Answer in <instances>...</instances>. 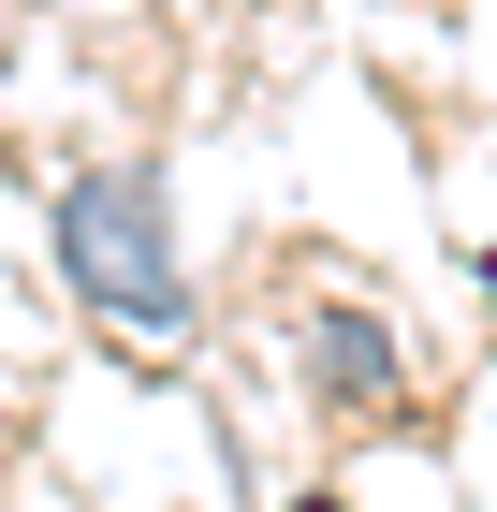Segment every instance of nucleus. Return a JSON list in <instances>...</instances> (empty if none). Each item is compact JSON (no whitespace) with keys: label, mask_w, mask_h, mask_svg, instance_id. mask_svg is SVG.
<instances>
[{"label":"nucleus","mask_w":497,"mask_h":512,"mask_svg":"<svg viewBox=\"0 0 497 512\" xmlns=\"http://www.w3.org/2000/svg\"><path fill=\"white\" fill-rule=\"evenodd\" d=\"M59 278H74V308H103L117 337H147V352L191 337V264H176L161 176H132V161H88L74 191H59Z\"/></svg>","instance_id":"1"},{"label":"nucleus","mask_w":497,"mask_h":512,"mask_svg":"<svg viewBox=\"0 0 497 512\" xmlns=\"http://www.w3.org/2000/svg\"><path fill=\"white\" fill-rule=\"evenodd\" d=\"M307 395H322V410H351V425H381V410H410V366H395V322H381V308H322V322H307Z\"/></svg>","instance_id":"2"},{"label":"nucleus","mask_w":497,"mask_h":512,"mask_svg":"<svg viewBox=\"0 0 497 512\" xmlns=\"http://www.w3.org/2000/svg\"><path fill=\"white\" fill-rule=\"evenodd\" d=\"M293 512H337V498H293Z\"/></svg>","instance_id":"3"}]
</instances>
